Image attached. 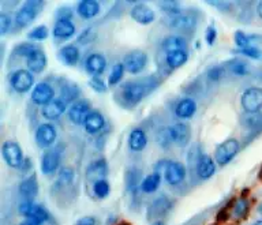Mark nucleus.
Here are the masks:
<instances>
[{"instance_id": "1", "label": "nucleus", "mask_w": 262, "mask_h": 225, "mask_svg": "<svg viewBox=\"0 0 262 225\" xmlns=\"http://www.w3.org/2000/svg\"><path fill=\"white\" fill-rule=\"evenodd\" d=\"M41 7H42V2H38V0H29V2L24 3V6L16 11L15 24L19 28L29 26L37 18Z\"/></svg>"}, {"instance_id": "2", "label": "nucleus", "mask_w": 262, "mask_h": 225, "mask_svg": "<svg viewBox=\"0 0 262 225\" xmlns=\"http://www.w3.org/2000/svg\"><path fill=\"white\" fill-rule=\"evenodd\" d=\"M239 149H241V143L239 141L235 138L227 139L223 143H220L217 146L216 151H214V160L219 165H227L235 159V155L239 153Z\"/></svg>"}, {"instance_id": "3", "label": "nucleus", "mask_w": 262, "mask_h": 225, "mask_svg": "<svg viewBox=\"0 0 262 225\" xmlns=\"http://www.w3.org/2000/svg\"><path fill=\"white\" fill-rule=\"evenodd\" d=\"M150 86H147L145 82H128L123 86L122 100L128 105H135L147 94Z\"/></svg>"}, {"instance_id": "4", "label": "nucleus", "mask_w": 262, "mask_h": 225, "mask_svg": "<svg viewBox=\"0 0 262 225\" xmlns=\"http://www.w3.org/2000/svg\"><path fill=\"white\" fill-rule=\"evenodd\" d=\"M242 108L247 114H259L262 109V89L261 87H249L242 93Z\"/></svg>"}, {"instance_id": "5", "label": "nucleus", "mask_w": 262, "mask_h": 225, "mask_svg": "<svg viewBox=\"0 0 262 225\" xmlns=\"http://www.w3.org/2000/svg\"><path fill=\"white\" fill-rule=\"evenodd\" d=\"M19 213L26 218L34 220L37 222H40L41 225L45 224L49 220V213L48 210L41 206V205L36 204L34 200H24L19 205Z\"/></svg>"}, {"instance_id": "6", "label": "nucleus", "mask_w": 262, "mask_h": 225, "mask_svg": "<svg viewBox=\"0 0 262 225\" xmlns=\"http://www.w3.org/2000/svg\"><path fill=\"white\" fill-rule=\"evenodd\" d=\"M2 154L8 167L20 168L24 164V154L22 149L14 141H6L2 146Z\"/></svg>"}, {"instance_id": "7", "label": "nucleus", "mask_w": 262, "mask_h": 225, "mask_svg": "<svg viewBox=\"0 0 262 225\" xmlns=\"http://www.w3.org/2000/svg\"><path fill=\"white\" fill-rule=\"evenodd\" d=\"M124 69L130 74H139L147 64V55L142 51H131L124 57Z\"/></svg>"}, {"instance_id": "8", "label": "nucleus", "mask_w": 262, "mask_h": 225, "mask_svg": "<svg viewBox=\"0 0 262 225\" xmlns=\"http://www.w3.org/2000/svg\"><path fill=\"white\" fill-rule=\"evenodd\" d=\"M34 77L29 70H16L11 75L12 89L18 93H26L33 87Z\"/></svg>"}, {"instance_id": "9", "label": "nucleus", "mask_w": 262, "mask_h": 225, "mask_svg": "<svg viewBox=\"0 0 262 225\" xmlns=\"http://www.w3.org/2000/svg\"><path fill=\"white\" fill-rule=\"evenodd\" d=\"M169 139L175 143L176 146H187L191 139V128L186 123H176L168 130Z\"/></svg>"}, {"instance_id": "10", "label": "nucleus", "mask_w": 262, "mask_h": 225, "mask_svg": "<svg viewBox=\"0 0 262 225\" xmlns=\"http://www.w3.org/2000/svg\"><path fill=\"white\" fill-rule=\"evenodd\" d=\"M56 138V128L49 123H42L36 130V142L41 149H48L49 146H52Z\"/></svg>"}, {"instance_id": "11", "label": "nucleus", "mask_w": 262, "mask_h": 225, "mask_svg": "<svg viewBox=\"0 0 262 225\" xmlns=\"http://www.w3.org/2000/svg\"><path fill=\"white\" fill-rule=\"evenodd\" d=\"M164 176L169 186H178L186 177V168L179 161H169L164 171Z\"/></svg>"}, {"instance_id": "12", "label": "nucleus", "mask_w": 262, "mask_h": 225, "mask_svg": "<svg viewBox=\"0 0 262 225\" xmlns=\"http://www.w3.org/2000/svg\"><path fill=\"white\" fill-rule=\"evenodd\" d=\"M55 98V92H53L52 86L45 83V82H40L33 87L32 92V100L37 105L45 106L47 104L52 101Z\"/></svg>"}, {"instance_id": "13", "label": "nucleus", "mask_w": 262, "mask_h": 225, "mask_svg": "<svg viewBox=\"0 0 262 225\" xmlns=\"http://www.w3.org/2000/svg\"><path fill=\"white\" fill-rule=\"evenodd\" d=\"M90 114H92L90 105L85 101H77L69 109L70 120L77 126H85L86 120L90 116Z\"/></svg>"}, {"instance_id": "14", "label": "nucleus", "mask_w": 262, "mask_h": 225, "mask_svg": "<svg viewBox=\"0 0 262 225\" xmlns=\"http://www.w3.org/2000/svg\"><path fill=\"white\" fill-rule=\"evenodd\" d=\"M131 18L139 25H150L156 18L155 11L147 4H135L130 11Z\"/></svg>"}, {"instance_id": "15", "label": "nucleus", "mask_w": 262, "mask_h": 225, "mask_svg": "<svg viewBox=\"0 0 262 225\" xmlns=\"http://www.w3.org/2000/svg\"><path fill=\"white\" fill-rule=\"evenodd\" d=\"M195 18H194L191 14H183V12H180L178 15L169 16V20H168V26H169L172 30H179V32L191 30V29L195 26Z\"/></svg>"}, {"instance_id": "16", "label": "nucleus", "mask_w": 262, "mask_h": 225, "mask_svg": "<svg viewBox=\"0 0 262 225\" xmlns=\"http://www.w3.org/2000/svg\"><path fill=\"white\" fill-rule=\"evenodd\" d=\"M67 109V100L64 98H53L52 101L42 106V116L48 120L60 118Z\"/></svg>"}, {"instance_id": "17", "label": "nucleus", "mask_w": 262, "mask_h": 225, "mask_svg": "<svg viewBox=\"0 0 262 225\" xmlns=\"http://www.w3.org/2000/svg\"><path fill=\"white\" fill-rule=\"evenodd\" d=\"M60 164V154L56 150L45 151L41 157V171L44 175H52Z\"/></svg>"}, {"instance_id": "18", "label": "nucleus", "mask_w": 262, "mask_h": 225, "mask_svg": "<svg viewBox=\"0 0 262 225\" xmlns=\"http://www.w3.org/2000/svg\"><path fill=\"white\" fill-rule=\"evenodd\" d=\"M106 67L105 57L100 53H92L85 61V69L93 77H100Z\"/></svg>"}, {"instance_id": "19", "label": "nucleus", "mask_w": 262, "mask_h": 225, "mask_svg": "<svg viewBox=\"0 0 262 225\" xmlns=\"http://www.w3.org/2000/svg\"><path fill=\"white\" fill-rule=\"evenodd\" d=\"M77 12L83 19H92L100 14V4L96 0H82L78 3Z\"/></svg>"}, {"instance_id": "20", "label": "nucleus", "mask_w": 262, "mask_h": 225, "mask_svg": "<svg viewBox=\"0 0 262 225\" xmlns=\"http://www.w3.org/2000/svg\"><path fill=\"white\" fill-rule=\"evenodd\" d=\"M26 64L30 73L38 74L47 67V56H45L44 51L37 49L36 52H33L30 56L26 59Z\"/></svg>"}, {"instance_id": "21", "label": "nucleus", "mask_w": 262, "mask_h": 225, "mask_svg": "<svg viewBox=\"0 0 262 225\" xmlns=\"http://www.w3.org/2000/svg\"><path fill=\"white\" fill-rule=\"evenodd\" d=\"M52 34L59 40H69L75 34V26L71 20H56Z\"/></svg>"}, {"instance_id": "22", "label": "nucleus", "mask_w": 262, "mask_h": 225, "mask_svg": "<svg viewBox=\"0 0 262 225\" xmlns=\"http://www.w3.org/2000/svg\"><path fill=\"white\" fill-rule=\"evenodd\" d=\"M19 192L25 198V200H33V198L38 194V182H37L36 176H29L22 180L19 184Z\"/></svg>"}, {"instance_id": "23", "label": "nucleus", "mask_w": 262, "mask_h": 225, "mask_svg": "<svg viewBox=\"0 0 262 225\" xmlns=\"http://www.w3.org/2000/svg\"><path fill=\"white\" fill-rule=\"evenodd\" d=\"M216 172V164L208 154H202L198 160V176L201 179H210Z\"/></svg>"}, {"instance_id": "24", "label": "nucleus", "mask_w": 262, "mask_h": 225, "mask_svg": "<svg viewBox=\"0 0 262 225\" xmlns=\"http://www.w3.org/2000/svg\"><path fill=\"white\" fill-rule=\"evenodd\" d=\"M128 147H130V150L133 151H141L143 150L147 145V137L146 132L141 128H135L130 132L128 135Z\"/></svg>"}, {"instance_id": "25", "label": "nucleus", "mask_w": 262, "mask_h": 225, "mask_svg": "<svg viewBox=\"0 0 262 225\" xmlns=\"http://www.w3.org/2000/svg\"><path fill=\"white\" fill-rule=\"evenodd\" d=\"M59 57L64 64L75 65L79 61L81 53H79V49L75 45H66L59 51Z\"/></svg>"}, {"instance_id": "26", "label": "nucleus", "mask_w": 262, "mask_h": 225, "mask_svg": "<svg viewBox=\"0 0 262 225\" xmlns=\"http://www.w3.org/2000/svg\"><path fill=\"white\" fill-rule=\"evenodd\" d=\"M196 104L191 98H183L178 102L175 108V114L180 119H190L192 115L195 114Z\"/></svg>"}, {"instance_id": "27", "label": "nucleus", "mask_w": 262, "mask_h": 225, "mask_svg": "<svg viewBox=\"0 0 262 225\" xmlns=\"http://www.w3.org/2000/svg\"><path fill=\"white\" fill-rule=\"evenodd\" d=\"M105 126V119L100 112L94 110L90 114V116L88 118L85 123V130L89 132V134H97L104 128Z\"/></svg>"}, {"instance_id": "28", "label": "nucleus", "mask_w": 262, "mask_h": 225, "mask_svg": "<svg viewBox=\"0 0 262 225\" xmlns=\"http://www.w3.org/2000/svg\"><path fill=\"white\" fill-rule=\"evenodd\" d=\"M160 183H161V175H160L159 172H155V173H151V175H147L146 177L141 182L139 188H141L143 192H146V194H153V192L157 191V188L160 187Z\"/></svg>"}, {"instance_id": "29", "label": "nucleus", "mask_w": 262, "mask_h": 225, "mask_svg": "<svg viewBox=\"0 0 262 225\" xmlns=\"http://www.w3.org/2000/svg\"><path fill=\"white\" fill-rule=\"evenodd\" d=\"M187 59H188V55L184 49L167 52V56H165L167 64L169 65L171 69H179V67H182V65L187 61Z\"/></svg>"}, {"instance_id": "30", "label": "nucleus", "mask_w": 262, "mask_h": 225, "mask_svg": "<svg viewBox=\"0 0 262 225\" xmlns=\"http://www.w3.org/2000/svg\"><path fill=\"white\" fill-rule=\"evenodd\" d=\"M250 212V202L247 198H239L232 206V217L236 220H245Z\"/></svg>"}, {"instance_id": "31", "label": "nucleus", "mask_w": 262, "mask_h": 225, "mask_svg": "<svg viewBox=\"0 0 262 225\" xmlns=\"http://www.w3.org/2000/svg\"><path fill=\"white\" fill-rule=\"evenodd\" d=\"M184 47H186V41L179 36H169L163 41V48L167 52L180 51V49H184Z\"/></svg>"}, {"instance_id": "32", "label": "nucleus", "mask_w": 262, "mask_h": 225, "mask_svg": "<svg viewBox=\"0 0 262 225\" xmlns=\"http://www.w3.org/2000/svg\"><path fill=\"white\" fill-rule=\"evenodd\" d=\"M110 191H111V187H110V183L104 179H97L94 182V186H93V192L94 195L100 198V199H104L106 196L110 195Z\"/></svg>"}, {"instance_id": "33", "label": "nucleus", "mask_w": 262, "mask_h": 225, "mask_svg": "<svg viewBox=\"0 0 262 225\" xmlns=\"http://www.w3.org/2000/svg\"><path fill=\"white\" fill-rule=\"evenodd\" d=\"M124 64L123 63H116L114 65V69L111 71L110 75V85H118L120 79L123 78V74H124Z\"/></svg>"}, {"instance_id": "34", "label": "nucleus", "mask_w": 262, "mask_h": 225, "mask_svg": "<svg viewBox=\"0 0 262 225\" xmlns=\"http://www.w3.org/2000/svg\"><path fill=\"white\" fill-rule=\"evenodd\" d=\"M49 32L47 26H37L33 30H30L28 34V37L30 40H36V41H44L47 37H48Z\"/></svg>"}, {"instance_id": "35", "label": "nucleus", "mask_w": 262, "mask_h": 225, "mask_svg": "<svg viewBox=\"0 0 262 225\" xmlns=\"http://www.w3.org/2000/svg\"><path fill=\"white\" fill-rule=\"evenodd\" d=\"M37 49H40L37 45L30 44V42H24V44H19L18 47H16L15 52L16 55H19V56L26 57V59H28L33 52H36Z\"/></svg>"}, {"instance_id": "36", "label": "nucleus", "mask_w": 262, "mask_h": 225, "mask_svg": "<svg viewBox=\"0 0 262 225\" xmlns=\"http://www.w3.org/2000/svg\"><path fill=\"white\" fill-rule=\"evenodd\" d=\"M236 52L241 53V55H245V56L250 57V59H254V60H261L262 59V51L258 47H249V48L237 49Z\"/></svg>"}, {"instance_id": "37", "label": "nucleus", "mask_w": 262, "mask_h": 225, "mask_svg": "<svg viewBox=\"0 0 262 225\" xmlns=\"http://www.w3.org/2000/svg\"><path fill=\"white\" fill-rule=\"evenodd\" d=\"M106 164L104 160H100V161H96L89 167V173L90 176L97 175V176H105L106 175Z\"/></svg>"}, {"instance_id": "38", "label": "nucleus", "mask_w": 262, "mask_h": 225, "mask_svg": "<svg viewBox=\"0 0 262 225\" xmlns=\"http://www.w3.org/2000/svg\"><path fill=\"white\" fill-rule=\"evenodd\" d=\"M231 71H232L235 75L237 77H243L247 74V64H246L245 61H241V60H233L231 63Z\"/></svg>"}, {"instance_id": "39", "label": "nucleus", "mask_w": 262, "mask_h": 225, "mask_svg": "<svg viewBox=\"0 0 262 225\" xmlns=\"http://www.w3.org/2000/svg\"><path fill=\"white\" fill-rule=\"evenodd\" d=\"M160 7L163 8V12H167V14H169L171 16L178 15V14L182 12L179 8V4L173 3V2H164V3H160Z\"/></svg>"}, {"instance_id": "40", "label": "nucleus", "mask_w": 262, "mask_h": 225, "mask_svg": "<svg viewBox=\"0 0 262 225\" xmlns=\"http://www.w3.org/2000/svg\"><path fill=\"white\" fill-rule=\"evenodd\" d=\"M11 26V18L7 14H0V34L4 36Z\"/></svg>"}, {"instance_id": "41", "label": "nucleus", "mask_w": 262, "mask_h": 225, "mask_svg": "<svg viewBox=\"0 0 262 225\" xmlns=\"http://www.w3.org/2000/svg\"><path fill=\"white\" fill-rule=\"evenodd\" d=\"M90 86L93 87V90L98 92V93H104L106 90L105 83L102 82L101 77H93L90 79Z\"/></svg>"}, {"instance_id": "42", "label": "nucleus", "mask_w": 262, "mask_h": 225, "mask_svg": "<svg viewBox=\"0 0 262 225\" xmlns=\"http://www.w3.org/2000/svg\"><path fill=\"white\" fill-rule=\"evenodd\" d=\"M74 177V172L71 168H64V169H61L60 175H59V179L60 182H63L64 184H69Z\"/></svg>"}, {"instance_id": "43", "label": "nucleus", "mask_w": 262, "mask_h": 225, "mask_svg": "<svg viewBox=\"0 0 262 225\" xmlns=\"http://www.w3.org/2000/svg\"><path fill=\"white\" fill-rule=\"evenodd\" d=\"M71 15H73V12H71V8L70 7L59 8V11L56 12L57 20H70L71 19Z\"/></svg>"}, {"instance_id": "44", "label": "nucleus", "mask_w": 262, "mask_h": 225, "mask_svg": "<svg viewBox=\"0 0 262 225\" xmlns=\"http://www.w3.org/2000/svg\"><path fill=\"white\" fill-rule=\"evenodd\" d=\"M216 38H217L216 29L213 28V26H209V28L206 29V32H205V40H206V42H208L209 45H213L214 44V41H216Z\"/></svg>"}, {"instance_id": "45", "label": "nucleus", "mask_w": 262, "mask_h": 225, "mask_svg": "<svg viewBox=\"0 0 262 225\" xmlns=\"http://www.w3.org/2000/svg\"><path fill=\"white\" fill-rule=\"evenodd\" d=\"M208 75L212 81H217V79H220L221 75H223V69H220V67H213V69L209 70Z\"/></svg>"}, {"instance_id": "46", "label": "nucleus", "mask_w": 262, "mask_h": 225, "mask_svg": "<svg viewBox=\"0 0 262 225\" xmlns=\"http://www.w3.org/2000/svg\"><path fill=\"white\" fill-rule=\"evenodd\" d=\"M77 225H96V218L94 217H83L78 221Z\"/></svg>"}, {"instance_id": "47", "label": "nucleus", "mask_w": 262, "mask_h": 225, "mask_svg": "<svg viewBox=\"0 0 262 225\" xmlns=\"http://www.w3.org/2000/svg\"><path fill=\"white\" fill-rule=\"evenodd\" d=\"M19 225H41V224H40V222H37V221H34V220L26 218V220L22 221V222H20Z\"/></svg>"}, {"instance_id": "48", "label": "nucleus", "mask_w": 262, "mask_h": 225, "mask_svg": "<svg viewBox=\"0 0 262 225\" xmlns=\"http://www.w3.org/2000/svg\"><path fill=\"white\" fill-rule=\"evenodd\" d=\"M255 11H257L258 16L262 19V2H259V3L257 4V8H255Z\"/></svg>"}, {"instance_id": "49", "label": "nucleus", "mask_w": 262, "mask_h": 225, "mask_svg": "<svg viewBox=\"0 0 262 225\" xmlns=\"http://www.w3.org/2000/svg\"><path fill=\"white\" fill-rule=\"evenodd\" d=\"M250 225H262V218H258V220L253 221Z\"/></svg>"}, {"instance_id": "50", "label": "nucleus", "mask_w": 262, "mask_h": 225, "mask_svg": "<svg viewBox=\"0 0 262 225\" xmlns=\"http://www.w3.org/2000/svg\"><path fill=\"white\" fill-rule=\"evenodd\" d=\"M257 213H258V214H259V216L262 217V202L257 206Z\"/></svg>"}, {"instance_id": "51", "label": "nucleus", "mask_w": 262, "mask_h": 225, "mask_svg": "<svg viewBox=\"0 0 262 225\" xmlns=\"http://www.w3.org/2000/svg\"><path fill=\"white\" fill-rule=\"evenodd\" d=\"M153 225H164V224H163V222H160V221H157V222H155Z\"/></svg>"}]
</instances>
